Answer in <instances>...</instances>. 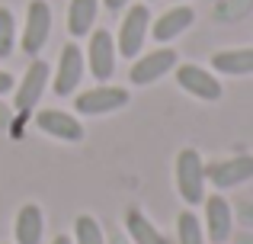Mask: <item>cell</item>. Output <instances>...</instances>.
I'll return each mask as SVG.
<instances>
[{"instance_id": "5", "label": "cell", "mask_w": 253, "mask_h": 244, "mask_svg": "<svg viewBox=\"0 0 253 244\" xmlns=\"http://www.w3.org/2000/svg\"><path fill=\"white\" fill-rule=\"evenodd\" d=\"M176 84L186 90L189 97H196V100H205V103H215L221 100V81H218L211 71L199 68V64H179L176 68Z\"/></svg>"}, {"instance_id": "19", "label": "cell", "mask_w": 253, "mask_h": 244, "mask_svg": "<svg viewBox=\"0 0 253 244\" xmlns=\"http://www.w3.org/2000/svg\"><path fill=\"white\" fill-rule=\"evenodd\" d=\"M74 244H106V232L93 215H77L74 222Z\"/></svg>"}, {"instance_id": "23", "label": "cell", "mask_w": 253, "mask_h": 244, "mask_svg": "<svg viewBox=\"0 0 253 244\" xmlns=\"http://www.w3.org/2000/svg\"><path fill=\"white\" fill-rule=\"evenodd\" d=\"M13 87H16V81H13V74H10V71H0V97H3V94H10Z\"/></svg>"}, {"instance_id": "4", "label": "cell", "mask_w": 253, "mask_h": 244, "mask_svg": "<svg viewBox=\"0 0 253 244\" xmlns=\"http://www.w3.org/2000/svg\"><path fill=\"white\" fill-rule=\"evenodd\" d=\"M51 32V6L45 0H32L26 10V23H23V51L36 58L45 49Z\"/></svg>"}, {"instance_id": "18", "label": "cell", "mask_w": 253, "mask_h": 244, "mask_svg": "<svg viewBox=\"0 0 253 244\" xmlns=\"http://www.w3.org/2000/svg\"><path fill=\"white\" fill-rule=\"evenodd\" d=\"M176 244H205V228L189 209L176 215Z\"/></svg>"}, {"instance_id": "25", "label": "cell", "mask_w": 253, "mask_h": 244, "mask_svg": "<svg viewBox=\"0 0 253 244\" xmlns=\"http://www.w3.org/2000/svg\"><path fill=\"white\" fill-rule=\"evenodd\" d=\"M106 244H131V238L125 232H112V238H106Z\"/></svg>"}, {"instance_id": "6", "label": "cell", "mask_w": 253, "mask_h": 244, "mask_svg": "<svg viewBox=\"0 0 253 244\" xmlns=\"http://www.w3.org/2000/svg\"><path fill=\"white\" fill-rule=\"evenodd\" d=\"M205 180L215 190H231V187H241V183L253 180V154H237V157H228V161L209 164Z\"/></svg>"}, {"instance_id": "9", "label": "cell", "mask_w": 253, "mask_h": 244, "mask_svg": "<svg viewBox=\"0 0 253 244\" xmlns=\"http://www.w3.org/2000/svg\"><path fill=\"white\" fill-rule=\"evenodd\" d=\"M84 55L74 42H68L61 49V58H58V71H55V81H51V94L55 97H71L77 87H81V77H84Z\"/></svg>"}, {"instance_id": "1", "label": "cell", "mask_w": 253, "mask_h": 244, "mask_svg": "<svg viewBox=\"0 0 253 244\" xmlns=\"http://www.w3.org/2000/svg\"><path fill=\"white\" fill-rule=\"evenodd\" d=\"M205 164L196 148H183L176 154V193L186 206H202L205 199Z\"/></svg>"}, {"instance_id": "8", "label": "cell", "mask_w": 253, "mask_h": 244, "mask_svg": "<svg viewBox=\"0 0 253 244\" xmlns=\"http://www.w3.org/2000/svg\"><path fill=\"white\" fill-rule=\"evenodd\" d=\"M205 238L211 244H224L234 235V206H231L224 196L211 193L205 199Z\"/></svg>"}, {"instance_id": "24", "label": "cell", "mask_w": 253, "mask_h": 244, "mask_svg": "<svg viewBox=\"0 0 253 244\" xmlns=\"http://www.w3.org/2000/svg\"><path fill=\"white\" fill-rule=\"evenodd\" d=\"M231 238H234V244H253V232L250 228H241V232L231 235Z\"/></svg>"}, {"instance_id": "21", "label": "cell", "mask_w": 253, "mask_h": 244, "mask_svg": "<svg viewBox=\"0 0 253 244\" xmlns=\"http://www.w3.org/2000/svg\"><path fill=\"white\" fill-rule=\"evenodd\" d=\"M13 49H16V19L13 10L0 6V58H10Z\"/></svg>"}, {"instance_id": "30", "label": "cell", "mask_w": 253, "mask_h": 244, "mask_svg": "<svg viewBox=\"0 0 253 244\" xmlns=\"http://www.w3.org/2000/svg\"><path fill=\"white\" fill-rule=\"evenodd\" d=\"M148 3H151V0H148Z\"/></svg>"}, {"instance_id": "26", "label": "cell", "mask_w": 253, "mask_h": 244, "mask_svg": "<svg viewBox=\"0 0 253 244\" xmlns=\"http://www.w3.org/2000/svg\"><path fill=\"white\" fill-rule=\"evenodd\" d=\"M103 3H106V10H125L128 0H103Z\"/></svg>"}, {"instance_id": "28", "label": "cell", "mask_w": 253, "mask_h": 244, "mask_svg": "<svg viewBox=\"0 0 253 244\" xmlns=\"http://www.w3.org/2000/svg\"><path fill=\"white\" fill-rule=\"evenodd\" d=\"M51 244H74V241H71V238H68V235H58V238H55V241H51Z\"/></svg>"}, {"instance_id": "7", "label": "cell", "mask_w": 253, "mask_h": 244, "mask_svg": "<svg viewBox=\"0 0 253 244\" xmlns=\"http://www.w3.org/2000/svg\"><path fill=\"white\" fill-rule=\"evenodd\" d=\"M48 90V61H32L29 71L23 74V81H19L16 87V97H13V106L19 109V113H32V109L39 106V100H42V94Z\"/></svg>"}, {"instance_id": "17", "label": "cell", "mask_w": 253, "mask_h": 244, "mask_svg": "<svg viewBox=\"0 0 253 244\" xmlns=\"http://www.w3.org/2000/svg\"><path fill=\"white\" fill-rule=\"evenodd\" d=\"M96 10L99 0H71L68 3V32L74 39H84L93 32V23H96Z\"/></svg>"}, {"instance_id": "16", "label": "cell", "mask_w": 253, "mask_h": 244, "mask_svg": "<svg viewBox=\"0 0 253 244\" xmlns=\"http://www.w3.org/2000/svg\"><path fill=\"white\" fill-rule=\"evenodd\" d=\"M211 68L228 77H247L253 74V49H221L211 55Z\"/></svg>"}, {"instance_id": "11", "label": "cell", "mask_w": 253, "mask_h": 244, "mask_svg": "<svg viewBox=\"0 0 253 244\" xmlns=\"http://www.w3.org/2000/svg\"><path fill=\"white\" fill-rule=\"evenodd\" d=\"M86 64H90V74L96 77V84H106L112 77V71H116V42L106 29H96L90 36Z\"/></svg>"}, {"instance_id": "10", "label": "cell", "mask_w": 253, "mask_h": 244, "mask_svg": "<svg viewBox=\"0 0 253 244\" xmlns=\"http://www.w3.org/2000/svg\"><path fill=\"white\" fill-rule=\"evenodd\" d=\"M173 68H176V51L173 49H157V51H151V55L138 58V61L131 64L128 77H131V84H138V87H148V84L161 81L164 74H170Z\"/></svg>"}, {"instance_id": "3", "label": "cell", "mask_w": 253, "mask_h": 244, "mask_svg": "<svg viewBox=\"0 0 253 244\" xmlns=\"http://www.w3.org/2000/svg\"><path fill=\"white\" fill-rule=\"evenodd\" d=\"M131 94L125 87H112V84H96L93 90H84L81 97H77V113L81 116H109L116 113V109L128 106Z\"/></svg>"}, {"instance_id": "15", "label": "cell", "mask_w": 253, "mask_h": 244, "mask_svg": "<svg viewBox=\"0 0 253 244\" xmlns=\"http://www.w3.org/2000/svg\"><path fill=\"white\" fill-rule=\"evenodd\" d=\"M125 232L131 244H170V238L141 212V209H125Z\"/></svg>"}, {"instance_id": "29", "label": "cell", "mask_w": 253, "mask_h": 244, "mask_svg": "<svg viewBox=\"0 0 253 244\" xmlns=\"http://www.w3.org/2000/svg\"><path fill=\"white\" fill-rule=\"evenodd\" d=\"M173 3H176V0H173Z\"/></svg>"}, {"instance_id": "22", "label": "cell", "mask_w": 253, "mask_h": 244, "mask_svg": "<svg viewBox=\"0 0 253 244\" xmlns=\"http://www.w3.org/2000/svg\"><path fill=\"white\" fill-rule=\"evenodd\" d=\"M234 219L241 222L244 228H250V232H253V202H250V199H241V202L234 206Z\"/></svg>"}, {"instance_id": "27", "label": "cell", "mask_w": 253, "mask_h": 244, "mask_svg": "<svg viewBox=\"0 0 253 244\" xmlns=\"http://www.w3.org/2000/svg\"><path fill=\"white\" fill-rule=\"evenodd\" d=\"M6 122H10V109L0 103V125H6Z\"/></svg>"}, {"instance_id": "20", "label": "cell", "mask_w": 253, "mask_h": 244, "mask_svg": "<svg viewBox=\"0 0 253 244\" xmlns=\"http://www.w3.org/2000/svg\"><path fill=\"white\" fill-rule=\"evenodd\" d=\"M247 13H253V0H215V19L218 23H237Z\"/></svg>"}, {"instance_id": "13", "label": "cell", "mask_w": 253, "mask_h": 244, "mask_svg": "<svg viewBox=\"0 0 253 244\" xmlns=\"http://www.w3.org/2000/svg\"><path fill=\"white\" fill-rule=\"evenodd\" d=\"M42 235H45L42 206H39V202L19 206L16 222H13V238H16V244H42Z\"/></svg>"}, {"instance_id": "2", "label": "cell", "mask_w": 253, "mask_h": 244, "mask_svg": "<svg viewBox=\"0 0 253 244\" xmlns=\"http://www.w3.org/2000/svg\"><path fill=\"white\" fill-rule=\"evenodd\" d=\"M148 26H151V13H148V3H135L125 10L122 16V26H119V42H116V51L122 58H138L144 45V36H148Z\"/></svg>"}, {"instance_id": "12", "label": "cell", "mask_w": 253, "mask_h": 244, "mask_svg": "<svg viewBox=\"0 0 253 244\" xmlns=\"http://www.w3.org/2000/svg\"><path fill=\"white\" fill-rule=\"evenodd\" d=\"M36 125L45 135H55L61 142H84V125L77 116L64 113V109H42L36 113Z\"/></svg>"}, {"instance_id": "14", "label": "cell", "mask_w": 253, "mask_h": 244, "mask_svg": "<svg viewBox=\"0 0 253 244\" xmlns=\"http://www.w3.org/2000/svg\"><path fill=\"white\" fill-rule=\"evenodd\" d=\"M192 19H196L192 6L176 3L173 10H167V13H161V16H157V23L151 26V32H154L157 42H173L176 36H183V32L192 26Z\"/></svg>"}]
</instances>
